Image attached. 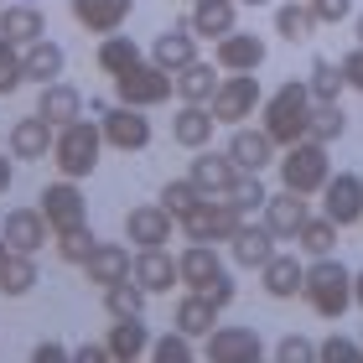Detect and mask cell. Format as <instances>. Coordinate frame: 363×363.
Segmentation results:
<instances>
[{
	"instance_id": "6da1fadb",
	"label": "cell",
	"mask_w": 363,
	"mask_h": 363,
	"mask_svg": "<svg viewBox=\"0 0 363 363\" xmlns=\"http://www.w3.org/2000/svg\"><path fill=\"white\" fill-rule=\"evenodd\" d=\"M259 120H265L270 140L286 151V145L306 140V120H311V89L306 78H291V84H280L265 104H259Z\"/></svg>"
},
{
	"instance_id": "7a4b0ae2",
	"label": "cell",
	"mask_w": 363,
	"mask_h": 363,
	"mask_svg": "<svg viewBox=\"0 0 363 363\" xmlns=\"http://www.w3.org/2000/svg\"><path fill=\"white\" fill-rule=\"evenodd\" d=\"M301 296H306V306L317 311V317L337 322L342 311L353 306V270L342 265V259L322 255L317 265H306V286H301Z\"/></svg>"
},
{
	"instance_id": "3957f363",
	"label": "cell",
	"mask_w": 363,
	"mask_h": 363,
	"mask_svg": "<svg viewBox=\"0 0 363 363\" xmlns=\"http://www.w3.org/2000/svg\"><path fill=\"white\" fill-rule=\"evenodd\" d=\"M99 156H104V125H94V120H73V125H62V130H57L52 167H57L62 177H73V182L94 177Z\"/></svg>"
},
{
	"instance_id": "277c9868",
	"label": "cell",
	"mask_w": 363,
	"mask_h": 363,
	"mask_svg": "<svg viewBox=\"0 0 363 363\" xmlns=\"http://www.w3.org/2000/svg\"><path fill=\"white\" fill-rule=\"evenodd\" d=\"M280 167V182H286L291 192H322L327 187V177H333V167H327V145L322 140H296V145H286V156L275 161Z\"/></svg>"
},
{
	"instance_id": "5b68a950",
	"label": "cell",
	"mask_w": 363,
	"mask_h": 363,
	"mask_svg": "<svg viewBox=\"0 0 363 363\" xmlns=\"http://www.w3.org/2000/svg\"><path fill=\"white\" fill-rule=\"evenodd\" d=\"M114 94H120V104H135V109H156L167 104V99L177 94V73H167L161 62H135V68H125L120 78H114Z\"/></svg>"
},
{
	"instance_id": "8992f818",
	"label": "cell",
	"mask_w": 363,
	"mask_h": 363,
	"mask_svg": "<svg viewBox=\"0 0 363 363\" xmlns=\"http://www.w3.org/2000/svg\"><path fill=\"white\" fill-rule=\"evenodd\" d=\"M244 218H250V213H239L228 192H223V197H203V203L182 218V234H187V239H203V244H228V239L239 234Z\"/></svg>"
},
{
	"instance_id": "52a82bcc",
	"label": "cell",
	"mask_w": 363,
	"mask_h": 363,
	"mask_svg": "<svg viewBox=\"0 0 363 363\" xmlns=\"http://www.w3.org/2000/svg\"><path fill=\"white\" fill-rule=\"evenodd\" d=\"M259 104H265V94H259V78L255 73H223L218 94H213V114H218V125L250 120Z\"/></svg>"
},
{
	"instance_id": "ba28073f",
	"label": "cell",
	"mask_w": 363,
	"mask_h": 363,
	"mask_svg": "<svg viewBox=\"0 0 363 363\" xmlns=\"http://www.w3.org/2000/svg\"><path fill=\"white\" fill-rule=\"evenodd\" d=\"M99 125H104V145H114V151H145V145H151V120H145V109H135V104L104 109Z\"/></svg>"
},
{
	"instance_id": "9c48e42d",
	"label": "cell",
	"mask_w": 363,
	"mask_h": 363,
	"mask_svg": "<svg viewBox=\"0 0 363 363\" xmlns=\"http://www.w3.org/2000/svg\"><path fill=\"white\" fill-rule=\"evenodd\" d=\"M322 213H327L337 228L363 223V177H358V172L327 177V187H322Z\"/></svg>"
},
{
	"instance_id": "30bf717a",
	"label": "cell",
	"mask_w": 363,
	"mask_h": 363,
	"mask_svg": "<svg viewBox=\"0 0 363 363\" xmlns=\"http://www.w3.org/2000/svg\"><path fill=\"white\" fill-rule=\"evenodd\" d=\"M259 353H265V342L255 327H213L203 337V358L213 363H259Z\"/></svg>"
},
{
	"instance_id": "8fae6325",
	"label": "cell",
	"mask_w": 363,
	"mask_h": 363,
	"mask_svg": "<svg viewBox=\"0 0 363 363\" xmlns=\"http://www.w3.org/2000/svg\"><path fill=\"white\" fill-rule=\"evenodd\" d=\"M172 213L161 208V197L156 203H140V208H130L125 213V239L135 244V250H167L172 244Z\"/></svg>"
},
{
	"instance_id": "7c38bea8",
	"label": "cell",
	"mask_w": 363,
	"mask_h": 363,
	"mask_svg": "<svg viewBox=\"0 0 363 363\" xmlns=\"http://www.w3.org/2000/svg\"><path fill=\"white\" fill-rule=\"evenodd\" d=\"M37 208L47 213V223H52V234H62V228H78V223H89L84 192H78V182H73V177L52 182V187H47V192L37 197Z\"/></svg>"
},
{
	"instance_id": "4fadbf2b",
	"label": "cell",
	"mask_w": 363,
	"mask_h": 363,
	"mask_svg": "<svg viewBox=\"0 0 363 363\" xmlns=\"http://www.w3.org/2000/svg\"><path fill=\"white\" fill-rule=\"evenodd\" d=\"M11 156L16 161H47L52 156V145H57V125L47 120V114H26V120H16L11 125Z\"/></svg>"
},
{
	"instance_id": "5bb4252c",
	"label": "cell",
	"mask_w": 363,
	"mask_h": 363,
	"mask_svg": "<svg viewBox=\"0 0 363 363\" xmlns=\"http://www.w3.org/2000/svg\"><path fill=\"white\" fill-rule=\"evenodd\" d=\"M213 62H218L223 73H255L259 62H265V37H255V31H228V37L213 42Z\"/></svg>"
},
{
	"instance_id": "9a60e30c",
	"label": "cell",
	"mask_w": 363,
	"mask_h": 363,
	"mask_svg": "<svg viewBox=\"0 0 363 363\" xmlns=\"http://www.w3.org/2000/svg\"><path fill=\"white\" fill-rule=\"evenodd\" d=\"M177 270H182V286H187V291H213V286L228 275L223 259H218V250H213V244H203V239H192L187 250L177 255Z\"/></svg>"
},
{
	"instance_id": "2e32d148",
	"label": "cell",
	"mask_w": 363,
	"mask_h": 363,
	"mask_svg": "<svg viewBox=\"0 0 363 363\" xmlns=\"http://www.w3.org/2000/svg\"><path fill=\"white\" fill-rule=\"evenodd\" d=\"M0 234L11 239V250L37 255V250H47V239H52V223H47L42 208H11L6 223H0Z\"/></svg>"
},
{
	"instance_id": "e0dca14e",
	"label": "cell",
	"mask_w": 363,
	"mask_h": 363,
	"mask_svg": "<svg viewBox=\"0 0 363 363\" xmlns=\"http://www.w3.org/2000/svg\"><path fill=\"white\" fill-rule=\"evenodd\" d=\"M275 151H280V145L270 140L265 125H259V130L234 125V135H228V156H234L239 172H265V167H275Z\"/></svg>"
},
{
	"instance_id": "ac0fdd59",
	"label": "cell",
	"mask_w": 363,
	"mask_h": 363,
	"mask_svg": "<svg viewBox=\"0 0 363 363\" xmlns=\"http://www.w3.org/2000/svg\"><path fill=\"white\" fill-rule=\"evenodd\" d=\"M197 31H192V21H177V26H167V31H156V42H151V62H161L167 73H182L187 62L197 57Z\"/></svg>"
},
{
	"instance_id": "d6986e66",
	"label": "cell",
	"mask_w": 363,
	"mask_h": 363,
	"mask_svg": "<svg viewBox=\"0 0 363 363\" xmlns=\"http://www.w3.org/2000/svg\"><path fill=\"white\" fill-rule=\"evenodd\" d=\"M73 6V21L94 31V37H109V31H120L130 21V11H135V0H68Z\"/></svg>"
},
{
	"instance_id": "ffe728a7",
	"label": "cell",
	"mask_w": 363,
	"mask_h": 363,
	"mask_svg": "<svg viewBox=\"0 0 363 363\" xmlns=\"http://www.w3.org/2000/svg\"><path fill=\"white\" fill-rule=\"evenodd\" d=\"M213 130H218L213 104H182L172 114V140L182 145V151H203V145L213 140Z\"/></svg>"
},
{
	"instance_id": "44dd1931",
	"label": "cell",
	"mask_w": 363,
	"mask_h": 363,
	"mask_svg": "<svg viewBox=\"0 0 363 363\" xmlns=\"http://www.w3.org/2000/svg\"><path fill=\"white\" fill-rule=\"evenodd\" d=\"M259 280H265V296H275V301H296L301 296V286H306V265L296 255H270L265 265H259Z\"/></svg>"
},
{
	"instance_id": "7402d4cb",
	"label": "cell",
	"mask_w": 363,
	"mask_h": 363,
	"mask_svg": "<svg viewBox=\"0 0 363 363\" xmlns=\"http://www.w3.org/2000/svg\"><path fill=\"white\" fill-rule=\"evenodd\" d=\"M306 218H311V208H306V192H291V187H280V192L270 197V203H265V223H270V234H275V239H296Z\"/></svg>"
},
{
	"instance_id": "603a6c76",
	"label": "cell",
	"mask_w": 363,
	"mask_h": 363,
	"mask_svg": "<svg viewBox=\"0 0 363 363\" xmlns=\"http://www.w3.org/2000/svg\"><path fill=\"white\" fill-rule=\"evenodd\" d=\"M187 177L197 182V187H203V197H223L228 187H234L239 182V167H234V156H213V151H197V161L187 167Z\"/></svg>"
},
{
	"instance_id": "cb8c5ba5",
	"label": "cell",
	"mask_w": 363,
	"mask_h": 363,
	"mask_svg": "<svg viewBox=\"0 0 363 363\" xmlns=\"http://www.w3.org/2000/svg\"><path fill=\"white\" fill-rule=\"evenodd\" d=\"M37 114H47V120L62 130V125L84 120V94L73 84H62V78H52V84H42V94H37Z\"/></svg>"
},
{
	"instance_id": "d4e9b609",
	"label": "cell",
	"mask_w": 363,
	"mask_h": 363,
	"mask_svg": "<svg viewBox=\"0 0 363 363\" xmlns=\"http://www.w3.org/2000/svg\"><path fill=\"white\" fill-rule=\"evenodd\" d=\"M218 73H223L218 62H203V57H192L187 68L177 73V99H182V104H213V94H218V84H223Z\"/></svg>"
},
{
	"instance_id": "484cf974",
	"label": "cell",
	"mask_w": 363,
	"mask_h": 363,
	"mask_svg": "<svg viewBox=\"0 0 363 363\" xmlns=\"http://www.w3.org/2000/svg\"><path fill=\"white\" fill-rule=\"evenodd\" d=\"M130 275H135L151 296L182 286V270H177V259H172L167 250H135V265H130Z\"/></svg>"
},
{
	"instance_id": "4316f807",
	"label": "cell",
	"mask_w": 363,
	"mask_h": 363,
	"mask_svg": "<svg viewBox=\"0 0 363 363\" xmlns=\"http://www.w3.org/2000/svg\"><path fill=\"white\" fill-rule=\"evenodd\" d=\"M228 250H234V259H239L244 270H259V265H265V259L275 255V234H270V223H250V218H244V223H239V234L228 239Z\"/></svg>"
},
{
	"instance_id": "83f0119b",
	"label": "cell",
	"mask_w": 363,
	"mask_h": 363,
	"mask_svg": "<svg viewBox=\"0 0 363 363\" xmlns=\"http://www.w3.org/2000/svg\"><path fill=\"white\" fill-rule=\"evenodd\" d=\"M0 37H11L16 47H31V42H42L47 37V21H42V11L31 6V0H16V6L0 11Z\"/></svg>"
},
{
	"instance_id": "f1b7e54d",
	"label": "cell",
	"mask_w": 363,
	"mask_h": 363,
	"mask_svg": "<svg viewBox=\"0 0 363 363\" xmlns=\"http://www.w3.org/2000/svg\"><path fill=\"white\" fill-rule=\"evenodd\" d=\"M104 342H109V353L120 358V363H135V358L151 353V333H145L140 317H114V327H109Z\"/></svg>"
},
{
	"instance_id": "f546056e",
	"label": "cell",
	"mask_w": 363,
	"mask_h": 363,
	"mask_svg": "<svg viewBox=\"0 0 363 363\" xmlns=\"http://www.w3.org/2000/svg\"><path fill=\"white\" fill-rule=\"evenodd\" d=\"M317 11H311V0H286V6H275V37H286L291 47L296 42H311L317 37Z\"/></svg>"
},
{
	"instance_id": "4dcf8cb0",
	"label": "cell",
	"mask_w": 363,
	"mask_h": 363,
	"mask_svg": "<svg viewBox=\"0 0 363 363\" xmlns=\"http://www.w3.org/2000/svg\"><path fill=\"white\" fill-rule=\"evenodd\" d=\"M187 337H208L213 327H218V306H213V296H203V291H187L177 301V317H172Z\"/></svg>"
},
{
	"instance_id": "1f68e13d",
	"label": "cell",
	"mask_w": 363,
	"mask_h": 363,
	"mask_svg": "<svg viewBox=\"0 0 363 363\" xmlns=\"http://www.w3.org/2000/svg\"><path fill=\"white\" fill-rule=\"evenodd\" d=\"M130 265H135V259H130L125 244H94V255L84 259V270H89L94 286H114V280H125Z\"/></svg>"
},
{
	"instance_id": "d6a6232c",
	"label": "cell",
	"mask_w": 363,
	"mask_h": 363,
	"mask_svg": "<svg viewBox=\"0 0 363 363\" xmlns=\"http://www.w3.org/2000/svg\"><path fill=\"white\" fill-rule=\"evenodd\" d=\"M234 6H239V0H197V11L187 16V21H192L197 37L218 42V37H228V31H234Z\"/></svg>"
},
{
	"instance_id": "836d02e7",
	"label": "cell",
	"mask_w": 363,
	"mask_h": 363,
	"mask_svg": "<svg viewBox=\"0 0 363 363\" xmlns=\"http://www.w3.org/2000/svg\"><path fill=\"white\" fill-rule=\"evenodd\" d=\"M21 62H26V78L31 84H52V78H62V62H68V52H62L57 42H31L21 47Z\"/></svg>"
},
{
	"instance_id": "e575fe53",
	"label": "cell",
	"mask_w": 363,
	"mask_h": 363,
	"mask_svg": "<svg viewBox=\"0 0 363 363\" xmlns=\"http://www.w3.org/2000/svg\"><path fill=\"white\" fill-rule=\"evenodd\" d=\"M342 130H348V114H342L337 99H311L306 135H311V140H322V145H333V140H342Z\"/></svg>"
},
{
	"instance_id": "d590c367",
	"label": "cell",
	"mask_w": 363,
	"mask_h": 363,
	"mask_svg": "<svg viewBox=\"0 0 363 363\" xmlns=\"http://www.w3.org/2000/svg\"><path fill=\"white\" fill-rule=\"evenodd\" d=\"M145 296H151V291H145L135 275H125V280H114V286H104V311H109V317H140Z\"/></svg>"
},
{
	"instance_id": "8d00e7d4",
	"label": "cell",
	"mask_w": 363,
	"mask_h": 363,
	"mask_svg": "<svg viewBox=\"0 0 363 363\" xmlns=\"http://www.w3.org/2000/svg\"><path fill=\"white\" fill-rule=\"evenodd\" d=\"M31 286H37V255L11 250V259L0 265V296H26Z\"/></svg>"
},
{
	"instance_id": "74e56055",
	"label": "cell",
	"mask_w": 363,
	"mask_h": 363,
	"mask_svg": "<svg viewBox=\"0 0 363 363\" xmlns=\"http://www.w3.org/2000/svg\"><path fill=\"white\" fill-rule=\"evenodd\" d=\"M135 62H140V47L130 37H120V31H109V37L99 42V68H104L109 78H120L125 68H135Z\"/></svg>"
},
{
	"instance_id": "f35d334b",
	"label": "cell",
	"mask_w": 363,
	"mask_h": 363,
	"mask_svg": "<svg viewBox=\"0 0 363 363\" xmlns=\"http://www.w3.org/2000/svg\"><path fill=\"white\" fill-rule=\"evenodd\" d=\"M333 244H337V223L327 218H306L301 223V234H296V250H306L311 259H322V255H333Z\"/></svg>"
},
{
	"instance_id": "ab89813d",
	"label": "cell",
	"mask_w": 363,
	"mask_h": 363,
	"mask_svg": "<svg viewBox=\"0 0 363 363\" xmlns=\"http://www.w3.org/2000/svg\"><path fill=\"white\" fill-rule=\"evenodd\" d=\"M197 203H203V187H197L192 177H177V182H167V187H161V208H167L177 223L187 218V213H192Z\"/></svg>"
},
{
	"instance_id": "60d3db41",
	"label": "cell",
	"mask_w": 363,
	"mask_h": 363,
	"mask_svg": "<svg viewBox=\"0 0 363 363\" xmlns=\"http://www.w3.org/2000/svg\"><path fill=\"white\" fill-rule=\"evenodd\" d=\"M306 89H311V99H342V89H348V78H342V62L317 57V62H311Z\"/></svg>"
},
{
	"instance_id": "b9f144b4",
	"label": "cell",
	"mask_w": 363,
	"mask_h": 363,
	"mask_svg": "<svg viewBox=\"0 0 363 363\" xmlns=\"http://www.w3.org/2000/svg\"><path fill=\"white\" fill-rule=\"evenodd\" d=\"M94 228L89 223H78V228H62V234H52V250H57V259H68V265H84V259L94 255Z\"/></svg>"
},
{
	"instance_id": "7bdbcfd3",
	"label": "cell",
	"mask_w": 363,
	"mask_h": 363,
	"mask_svg": "<svg viewBox=\"0 0 363 363\" xmlns=\"http://www.w3.org/2000/svg\"><path fill=\"white\" fill-rule=\"evenodd\" d=\"M228 197H234L239 213H265V203H270V192H265V182H259V172H239V182L228 187Z\"/></svg>"
},
{
	"instance_id": "ee69618b",
	"label": "cell",
	"mask_w": 363,
	"mask_h": 363,
	"mask_svg": "<svg viewBox=\"0 0 363 363\" xmlns=\"http://www.w3.org/2000/svg\"><path fill=\"white\" fill-rule=\"evenodd\" d=\"M26 84V62H21V47H16L11 37H0V99L16 94Z\"/></svg>"
},
{
	"instance_id": "f6af8a7d",
	"label": "cell",
	"mask_w": 363,
	"mask_h": 363,
	"mask_svg": "<svg viewBox=\"0 0 363 363\" xmlns=\"http://www.w3.org/2000/svg\"><path fill=\"white\" fill-rule=\"evenodd\" d=\"M192 342H197V337H187V333L177 327V333H167V337L151 342V358H156V363H192V358H197Z\"/></svg>"
},
{
	"instance_id": "bcb514c9",
	"label": "cell",
	"mask_w": 363,
	"mask_h": 363,
	"mask_svg": "<svg viewBox=\"0 0 363 363\" xmlns=\"http://www.w3.org/2000/svg\"><path fill=\"white\" fill-rule=\"evenodd\" d=\"M317 358H322V363H363V342L333 333L327 342H317Z\"/></svg>"
},
{
	"instance_id": "7dc6e473",
	"label": "cell",
	"mask_w": 363,
	"mask_h": 363,
	"mask_svg": "<svg viewBox=\"0 0 363 363\" xmlns=\"http://www.w3.org/2000/svg\"><path fill=\"white\" fill-rule=\"evenodd\" d=\"M275 358L280 363H306V358H317V342H306L301 333H291V337L275 342Z\"/></svg>"
},
{
	"instance_id": "c3c4849f",
	"label": "cell",
	"mask_w": 363,
	"mask_h": 363,
	"mask_svg": "<svg viewBox=\"0 0 363 363\" xmlns=\"http://www.w3.org/2000/svg\"><path fill=\"white\" fill-rule=\"evenodd\" d=\"M311 11H317L322 26H337V21H348V16H353V0H311Z\"/></svg>"
},
{
	"instance_id": "681fc988",
	"label": "cell",
	"mask_w": 363,
	"mask_h": 363,
	"mask_svg": "<svg viewBox=\"0 0 363 363\" xmlns=\"http://www.w3.org/2000/svg\"><path fill=\"white\" fill-rule=\"evenodd\" d=\"M342 78H348V89H358V94H363V42L353 47L348 57H342Z\"/></svg>"
},
{
	"instance_id": "f907efd6",
	"label": "cell",
	"mask_w": 363,
	"mask_h": 363,
	"mask_svg": "<svg viewBox=\"0 0 363 363\" xmlns=\"http://www.w3.org/2000/svg\"><path fill=\"white\" fill-rule=\"evenodd\" d=\"M104 358H114L109 342H78L73 348V363H104Z\"/></svg>"
},
{
	"instance_id": "816d5d0a",
	"label": "cell",
	"mask_w": 363,
	"mask_h": 363,
	"mask_svg": "<svg viewBox=\"0 0 363 363\" xmlns=\"http://www.w3.org/2000/svg\"><path fill=\"white\" fill-rule=\"evenodd\" d=\"M31 358H37V363H68L73 353L62 348V342H37V348H31Z\"/></svg>"
},
{
	"instance_id": "f5cc1de1",
	"label": "cell",
	"mask_w": 363,
	"mask_h": 363,
	"mask_svg": "<svg viewBox=\"0 0 363 363\" xmlns=\"http://www.w3.org/2000/svg\"><path fill=\"white\" fill-rule=\"evenodd\" d=\"M203 296H213V306H218V311H223V306H234V296H239V291H234V280H228V275H223V280H218V286H213V291H203Z\"/></svg>"
},
{
	"instance_id": "db71d44e",
	"label": "cell",
	"mask_w": 363,
	"mask_h": 363,
	"mask_svg": "<svg viewBox=\"0 0 363 363\" xmlns=\"http://www.w3.org/2000/svg\"><path fill=\"white\" fill-rule=\"evenodd\" d=\"M11 187V161H6V151H0V192Z\"/></svg>"
},
{
	"instance_id": "11a10c76",
	"label": "cell",
	"mask_w": 363,
	"mask_h": 363,
	"mask_svg": "<svg viewBox=\"0 0 363 363\" xmlns=\"http://www.w3.org/2000/svg\"><path fill=\"white\" fill-rule=\"evenodd\" d=\"M353 301H358V306H363V270H358V275H353Z\"/></svg>"
},
{
	"instance_id": "9f6ffc18",
	"label": "cell",
	"mask_w": 363,
	"mask_h": 363,
	"mask_svg": "<svg viewBox=\"0 0 363 363\" xmlns=\"http://www.w3.org/2000/svg\"><path fill=\"white\" fill-rule=\"evenodd\" d=\"M6 259H11V239L0 234V265H6Z\"/></svg>"
},
{
	"instance_id": "6f0895ef",
	"label": "cell",
	"mask_w": 363,
	"mask_h": 363,
	"mask_svg": "<svg viewBox=\"0 0 363 363\" xmlns=\"http://www.w3.org/2000/svg\"><path fill=\"white\" fill-rule=\"evenodd\" d=\"M353 31H358V42H363V16H358V21H353Z\"/></svg>"
},
{
	"instance_id": "680465c9",
	"label": "cell",
	"mask_w": 363,
	"mask_h": 363,
	"mask_svg": "<svg viewBox=\"0 0 363 363\" xmlns=\"http://www.w3.org/2000/svg\"><path fill=\"white\" fill-rule=\"evenodd\" d=\"M239 6H270V0H239Z\"/></svg>"
}]
</instances>
